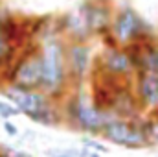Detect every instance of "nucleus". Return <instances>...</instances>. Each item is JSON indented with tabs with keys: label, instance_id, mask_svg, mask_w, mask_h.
Wrapping results in <instances>:
<instances>
[{
	"label": "nucleus",
	"instance_id": "obj_1",
	"mask_svg": "<svg viewBox=\"0 0 158 157\" xmlns=\"http://www.w3.org/2000/svg\"><path fill=\"white\" fill-rule=\"evenodd\" d=\"M0 94L6 100H9L13 105H17L19 111L26 115L31 122H37L42 126H59L63 122V115L52 104V98L46 92H42L40 89L26 91V89L6 83L0 89Z\"/></svg>",
	"mask_w": 158,
	"mask_h": 157
},
{
	"label": "nucleus",
	"instance_id": "obj_2",
	"mask_svg": "<svg viewBox=\"0 0 158 157\" xmlns=\"http://www.w3.org/2000/svg\"><path fill=\"white\" fill-rule=\"evenodd\" d=\"M40 57H42V92L50 98L61 96L64 92L68 76V63H66V46L61 37L46 35L40 44Z\"/></svg>",
	"mask_w": 158,
	"mask_h": 157
},
{
	"label": "nucleus",
	"instance_id": "obj_3",
	"mask_svg": "<svg viewBox=\"0 0 158 157\" xmlns=\"http://www.w3.org/2000/svg\"><path fill=\"white\" fill-rule=\"evenodd\" d=\"M63 120H66V124L72 129L96 137V135L103 133V128H105L109 117L94 104V100L90 96L76 91L64 104Z\"/></svg>",
	"mask_w": 158,
	"mask_h": 157
},
{
	"label": "nucleus",
	"instance_id": "obj_4",
	"mask_svg": "<svg viewBox=\"0 0 158 157\" xmlns=\"http://www.w3.org/2000/svg\"><path fill=\"white\" fill-rule=\"evenodd\" d=\"M103 139L129 150H142L151 146L143 122H136L131 118L110 117L103 128Z\"/></svg>",
	"mask_w": 158,
	"mask_h": 157
},
{
	"label": "nucleus",
	"instance_id": "obj_5",
	"mask_svg": "<svg viewBox=\"0 0 158 157\" xmlns=\"http://www.w3.org/2000/svg\"><path fill=\"white\" fill-rule=\"evenodd\" d=\"M110 35L118 43V46H131L134 43L151 39V34H149L145 20L131 6L121 7L116 13L112 26H110Z\"/></svg>",
	"mask_w": 158,
	"mask_h": 157
},
{
	"label": "nucleus",
	"instance_id": "obj_6",
	"mask_svg": "<svg viewBox=\"0 0 158 157\" xmlns=\"http://www.w3.org/2000/svg\"><path fill=\"white\" fill-rule=\"evenodd\" d=\"M42 57H40V48H33L22 57H19L9 70L7 83L26 89V91H39L42 89Z\"/></svg>",
	"mask_w": 158,
	"mask_h": 157
},
{
	"label": "nucleus",
	"instance_id": "obj_7",
	"mask_svg": "<svg viewBox=\"0 0 158 157\" xmlns=\"http://www.w3.org/2000/svg\"><path fill=\"white\" fill-rule=\"evenodd\" d=\"M22 32L26 30H20L19 22L7 11H0V70L15 65V56L22 41Z\"/></svg>",
	"mask_w": 158,
	"mask_h": 157
},
{
	"label": "nucleus",
	"instance_id": "obj_8",
	"mask_svg": "<svg viewBox=\"0 0 158 157\" xmlns=\"http://www.w3.org/2000/svg\"><path fill=\"white\" fill-rule=\"evenodd\" d=\"M79 9L83 11L88 30L92 35H105L112 26V7L110 0H85Z\"/></svg>",
	"mask_w": 158,
	"mask_h": 157
},
{
	"label": "nucleus",
	"instance_id": "obj_9",
	"mask_svg": "<svg viewBox=\"0 0 158 157\" xmlns=\"http://www.w3.org/2000/svg\"><path fill=\"white\" fill-rule=\"evenodd\" d=\"M98 67L116 78H125L131 72H136L131 52L121 46H107L105 52L99 56Z\"/></svg>",
	"mask_w": 158,
	"mask_h": 157
},
{
	"label": "nucleus",
	"instance_id": "obj_10",
	"mask_svg": "<svg viewBox=\"0 0 158 157\" xmlns=\"http://www.w3.org/2000/svg\"><path fill=\"white\" fill-rule=\"evenodd\" d=\"M66 63L70 81H83L92 67V48L86 43H70L66 46Z\"/></svg>",
	"mask_w": 158,
	"mask_h": 157
},
{
	"label": "nucleus",
	"instance_id": "obj_11",
	"mask_svg": "<svg viewBox=\"0 0 158 157\" xmlns=\"http://www.w3.org/2000/svg\"><path fill=\"white\" fill-rule=\"evenodd\" d=\"M136 96L142 107L158 113V72L136 70Z\"/></svg>",
	"mask_w": 158,
	"mask_h": 157
},
{
	"label": "nucleus",
	"instance_id": "obj_12",
	"mask_svg": "<svg viewBox=\"0 0 158 157\" xmlns=\"http://www.w3.org/2000/svg\"><path fill=\"white\" fill-rule=\"evenodd\" d=\"M127 50L131 52V57L134 61V69L136 70H153L158 72V43L151 39L134 43L131 46H127Z\"/></svg>",
	"mask_w": 158,
	"mask_h": 157
},
{
	"label": "nucleus",
	"instance_id": "obj_13",
	"mask_svg": "<svg viewBox=\"0 0 158 157\" xmlns=\"http://www.w3.org/2000/svg\"><path fill=\"white\" fill-rule=\"evenodd\" d=\"M63 32L66 34V37L70 39V43H86L88 37L92 35L90 30H88V24H86V19L83 15L81 9L76 11H70L63 17Z\"/></svg>",
	"mask_w": 158,
	"mask_h": 157
},
{
	"label": "nucleus",
	"instance_id": "obj_14",
	"mask_svg": "<svg viewBox=\"0 0 158 157\" xmlns=\"http://www.w3.org/2000/svg\"><path fill=\"white\" fill-rule=\"evenodd\" d=\"M143 126H145V131H147L151 144H158V113H153L143 122Z\"/></svg>",
	"mask_w": 158,
	"mask_h": 157
},
{
	"label": "nucleus",
	"instance_id": "obj_15",
	"mask_svg": "<svg viewBox=\"0 0 158 157\" xmlns=\"http://www.w3.org/2000/svg\"><path fill=\"white\" fill-rule=\"evenodd\" d=\"M17 115H20V111H19V107L17 105H13L9 100H0V118H4V120H9L11 117H17Z\"/></svg>",
	"mask_w": 158,
	"mask_h": 157
},
{
	"label": "nucleus",
	"instance_id": "obj_16",
	"mask_svg": "<svg viewBox=\"0 0 158 157\" xmlns=\"http://www.w3.org/2000/svg\"><path fill=\"white\" fill-rule=\"evenodd\" d=\"M81 142H83V146H85V148L96 150V152H99V154H107V152H109V148H107L105 144H101V142H98V141H94V139L83 137V139H81Z\"/></svg>",
	"mask_w": 158,
	"mask_h": 157
},
{
	"label": "nucleus",
	"instance_id": "obj_17",
	"mask_svg": "<svg viewBox=\"0 0 158 157\" xmlns=\"http://www.w3.org/2000/svg\"><path fill=\"white\" fill-rule=\"evenodd\" d=\"M2 128L6 129V133H7L9 137H17V135H19V128H17L11 120H2Z\"/></svg>",
	"mask_w": 158,
	"mask_h": 157
},
{
	"label": "nucleus",
	"instance_id": "obj_18",
	"mask_svg": "<svg viewBox=\"0 0 158 157\" xmlns=\"http://www.w3.org/2000/svg\"><path fill=\"white\" fill-rule=\"evenodd\" d=\"M77 155H79V157H101V155H99V152H96V150H90V148H81Z\"/></svg>",
	"mask_w": 158,
	"mask_h": 157
},
{
	"label": "nucleus",
	"instance_id": "obj_19",
	"mask_svg": "<svg viewBox=\"0 0 158 157\" xmlns=\"http://www.w3.org/2000/svg\"><path fill=\"white\" fill-rule=\"evenodd\" d=\"M0 157H31L24 152H13V150H6V152H0Z\"/></svg>",
	"mask_w": 158,
	"mask_h": 157
},
{
	"label": "nucleus",
	"instance_id": "obj_20",
	"mask_svg": "<svg viewBox=\"0 0 158 157\" xmlns=\"http://www.w3.org/2000/svg\"><path fill=\"white\" fill-rule=\"evenodd\" d=\"M50 157H76L72 152H48Z\"/></svg>",
	"mask_w": 158,
	"mask_h": 157
}]
</instances>
